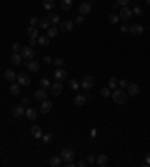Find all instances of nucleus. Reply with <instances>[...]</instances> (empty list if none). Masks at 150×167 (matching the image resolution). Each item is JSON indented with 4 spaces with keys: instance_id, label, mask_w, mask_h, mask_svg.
Wrapping results in <instances>:
<instances>
[{
    "instance_id": "cd10ccee",
    "label": "nucleus",
    "mask_w": 150,
    "mask_h": 167,
    "mask_svg": "<svg viewBox=\"0 0 150 167\" xmlns=\"http://www.w3.org/2000/svg\"><path fill=\"white\" fill-rule=\"evenodd\" d=\"M57 32H59V29H57L56 26H50V27L47 29V36L54 38V36H57Z\"/></svg>"
},
{
    "instance_id": "f704fd0d",
    "label": "nucleus",
    "mask_w": 150,
    "mask_h": 167,
    "mask_svg": "<svg viewBox=\"0 0 150 167\" xmlns=\"http://www.w3.org/2000/svg\"><path fill=\"white\" fill-rule=\"evenodd\" d=\"M143 12H144V11H143V8H141V6H134V9H132V14H134V15H137V17H141V15H143Z\"/></svg>"
},
{
    "instance_id": "473e14b6",
    "label": "nucleus",
    "mask_w": 150,
    "mask_h": 167,
    "mask_svg": "<svg viewBox=\"0 0 150 167\" xmlns=\"http://www.w3.org/2000/svg\"><path fill=\"white\" fill-rule=\"evenodd\" d=\"M101 96H104V98H110L111 96V89L107 86V87H102L101 89Z\"/></svg>"
},
{
    "instance_id": "9d476101",
    "label": "nucleus",
    "mask_w": 150,
    "mask_h": 167,
    "mask_svg": "<svg viewBox=\"0 0 150 167\" xmlns=\"http://www.w3.org/2000/svg\"><path fill=\"white\" fill-rule=\"evenodd\" d=\"M59 27H60V30H62V32H71V30H72V27H74V21H72V20H65V21H60Z\"/></svg>"
},
{
    "instance_id": "bb28decb",
    "label": "nucleus",
    "mask_w": 150,
    "mask_h": 167,
    "mask_svg": "<svg viewBox=\"0 0 150 167\" xmlns=\"http://www.w3.org/2000/svg\"><path fill=\"white\" fill-rule=\"evenodd\" d=\"M39 86H41V89H50L51 87V81L48 80V78H41V81H39Z\"/></svg>"
},
{
    "instance_id": "5701e85b",
    "label": "nucleus",
    "mask_w": 150,
    "mask_h": 167,
    "mask_svg": "<svg viewBox=\"0 0 150 167\" xmlns=\"http://www.w3.org/2000/svg\"><path fill=\"white\" fill-rule=\"evenodd\" d=\"M50 166L60 167L62 166V157H56V155H53V157L50 158Z\"/></svg>"
},
{
    "instance_id": "c756f323",
    "label": "nucleus",
    "mask_w": 150,
    "mask_h": 167,
    "mask_svg": "<svg viewBox=\"0 0 150 167\" xmlns=\"http://www.w3.org/2000/svg\"><path fill=\"white\" fill-rule=\"evenodd\" d=\"M20 87H21V86H20L18 83L12 81V84H11V89H9V91H11L12 95H15V96H17V95H20Z\"/></svg>"
},
{
    "instance_id": "79ce46f5",
    "label": "nucleus",
    "mask_w": 150,
    "mask_h": 167,
    "mask_svg": "<svg viewBox=\"0 0 150 167\" xmlns=\"http://www.w3.org/2000/svg\"><path fill=\"white\" fill-rule=\"evenodd\" d=\"M75 24H78V26L84 24V15H78V17L75 18Z\"/></svg>"
},
{
    "instance_id": "a19ab883",
    "label": "nucleus",
    "mask_w": 150,
    "mask_h": 167,
    "mask_svg": "<svg viewBox=\"0 0 150 167\" xmlns=\"http://www.w3.org/2000/svg\"><path fill=\"white\" fill-rule=\"evenodd\" d=\"M131 0H116V3L119 5V6H122V8H125V6H128V3H129Z\"/></svg>"
},
{
    "instance_id": "aec40b11",
    "label": "nucleus",
    "mask_w": 150,
    "mask_h": 167,
    "mask_svg": "<svg viewBox=\"0 0 150 167\" xmlns=\"http://www.w3.org/2000/svg\"><path fill=\"white\" fill-rule=\"evenodd\" d=\"M96 164L98 166H107L108 164V157L105 154H101L99 157H96Z\"/></svg>"
},
{
    "instance_id": "2eb2a0df",
    "label": "nucleus",
    "mask_w": 150,
    "mask_h": 167,
    "mask_svg": "<svg viewBox=\"0 0 150 167\" xmlns=\"http://www.w3.org/2000/svg\"><path fill=\"white\" fill-rule=\"evenodd\" d=\"M39 63H38L36 60H29V63H27V69L30 71V72H39Z\"/></svg>"
},
{
    "instance_id": "864d4df0",
    "label": "nucleus",
    "mask_w": 150,
    "mask_h": 167,
    "mask_svg": "<svg viewBox=\"0 0 150 167\" xmlns=\"http://www.w3.org/2000/svg\"><path fill=\"white\" fill-rule=\"evenodd\" d=\"M146 2H147V5H150V0H146Z\"/></svg>"
},
{
    "instance_id": "ea45409f",
    "label": "nucleus",
    "mask_w": 150,
    "mask_h": 167,
    "mask_svg": "<svg viewBox=\"0 0 150 167\" xmlns=\"http://www.w3.org/2000/svg\"><path fill=\"white\" fill-rule=\"evenodd\" d=\"M129 86V83H128V80H119V87H122V89H126Z\"/></svg>"
},
{
    "instance_id": "603ef678",
    "label": "nucleus",
    "mask_w": 150,
    "mask_h": 167,
    "mask_svg": "<svg viewBox=\"0 0 150 167\" xmlns=\"http://www.w3.org/2000/svg\"><path fill=\"white\" fill-rule=\"evenodd\" d=\"M146 164H147V166H150V154L146 157Z\"/></svg>"
},
{
    "instance_id": "a878e982",
    "label": "nucleus",
    "mask_w": 150,
    "mask_h": 167,
    "mask_svg": "<svg viewBox=\"0 0 150 167\" xmlns=\"http://www.w3.org/2000/svg\"><path fill=\"white\" fill-rule=\"evenodd\" d=\"M21 54H18V53H14V54L11 56V59H9V62L12 63V65H20L21 63Z\"/></svg>"
},
{
    "instance_id": "4c0bfd02",
    "label": "nucleus",
    "mask_w": 150,
    "mask_h": 167,
    "mask_svg": "<svg viewBox=\"0 0 150 167\" xmlns=\"http://www.w3.org/2000/svg\"><path fill=\"white\" fill-rule=\"evenodd\" d=\"M69 87H71L72 91H77V89L80 87V83H78L77 80H69Z\"/></svg>"
},
{
    "instance_id": "72a5a7b5",
    "label": "nucleus",
    "mask_w": 150,
    "mask_h": 167,
    "mask_svg": "<svg viewBox=\"0 0 150 167\" xmlns=\"http://www.w3.org/2000/svg\"><path fill=\"white\" fill-rule=\"evenodd\" d=\"M48 18H50V21H51V24H60V21H62L57 14H50Z\"/></svg>"
},
{
    "instance_id": "1a4fd4ad",
    "label": "nucleus",
    "mask_w": 150,
    "mask_h": 167,
    "mask_svg": "<svg viewBox=\"0 0 150 167\" xmlns=\"http://www.w3.org/2000/svg\"><path fill=\"white\" fill-rule=\"evenodd\" d=\"M17 83L20 86H29L30 84V77L26 74V72H20L17 75Z\"/></svg>"
},
{
    "instance_id": "9b49d317",
    "label": "nucleus",
    "mask_w": 150,
    "mask_h": 167,
    "mask_svg": "<svg viewBox=\"0 0 150 167\" xmlns=\"http://www.w3.org/2000/svg\"><path fill=\"white\" fill-rule=\"evenodd\" d=\"M26 114V109H24V106L21 104V106H15L14 109H12V116L14 117H17V119H20V117H23Z\"/></svg>"
},
{
    "instance_id": "8fccbe9b",
    "label": "nucleus",
    "mask_w": 150,
    "mask_h": 167,
    "mask_svg": "<svg viewBox=\"0 0 150 167\" xmlns=\"http://www.w3.org/2000/svg\"><path fill=\"white\" fill-rule=\"evenodd\" d=\"M29 45H30V47H36V45H38V39H30V41H29Z\"/></svg>"
},
{
    "instance_id": "f8f14e48",
    "label": "nucleus",
    "mask_w": 150,
    "mask_h": 167,
    "mask_svg": "<svg viewBox=\"0 0 150 167\" xmlns=\"http://www.w3.org/2000/svg\"><path fill=\"white\" fill-rule=\"evenodd\" d=\"M54 78L59 80V81H63V80L68 78V72H66L63 68H57L56 71H54Z\"/></svg>"
},
{
    "instance_id": "393cba45",
    "label": "nucleus",
    "mask_w": 150,
    "mask_h": 167,
    "mask_svg": "<svg viewBox=\"0 0 150 167\" xmlns=\"http://www.w3.org/2000/svg\"><path fill=\"white\" fill-rule=\"evenodd\" d=\"M50 24H51V21H50V18H48V17L39 20V27H41V29H45V30H47V29L50 27Z\"/></svg>"
},
{
    "instance_id": "f3484780",
    "label": "nucleus",
    "mask_w": 150,
    "mask_h": 167,
    "mask_svg": "<svg viewBox=\"0 0 150 167\" xmlns=\"http://www.w3.org/2000/svg\"><path fill=\"white\" fill-rule=\"evenodd\" d=\"M30 132H32V135L35 137V139H42V130H41V127H38V125H33L32 128H30Z\"/></svg>"
},
{
    "instance_id": "7ed1b4c3",
    "label": "nucleus",
    "mask_w": 150,
    "mask_h": 167,
    "mask_svg": "<svg viewBox=\"0 0 150 167\" xmlns=\"http://www.w3.org/2000/svg\"><path fill=\"white\" fill-rule=\"evenodd\" d=\"M95 84V78L92 75H86V77H83V80H81V83H80V86L83 87V89H86V91H89V89H92Z\"/></svg>"
},
{
    "instance_id": "58836bf2",
    "label": "nucleus",
    "mask_w": 150,
    "mask_h": 167,
    "mask_svg": "<svg viewBox=\"0 0 150 167\" xmlns=\"http://www.w3.org/2000/svg\"><path fill=\"white\" fill-rule=\"evenodd\" d=\"M110 23H111V24H117V23H119V15H117V14H111V15H110Z\"/></svg>"
},
{
    "instance_id": "49530a36",
    "label": "nucleus",
    "mask_w": 150,
    "mask_h": 167,
    "mask_svg": "<svg viewBox=\"0 0 150 167\" xmlns=\"http://www.w3.org/2000/svg\"><path fill=\"white\" fill-rule=\"evenodd\" d=\"M93 163H96V157L95 155H89L87 157V164H93Z\"/></svg>"
},
{
    "instance_id": "2f4dec72",
    "label": "nucleus",
    "mask_w": 150,
    "mask_h": 167,
    "mask_svg": "<svg viewBox=\"0 0 150 167\" xmlns=\"http://www.w3.org/2000/svg\"><path fill=\"white\" fill-rule=\"evenodd\" d=\"M72 8V0H62V9L63 11H71Z\"/></svg>"
},
{
    "instance_id": "4be33fe9",
    "label": "nucleus",
    "mask_w": 150,
    "mask_h": 167,
    "mask_svg": "<svg viewBox=\"0 0 150 167\" xmlns=\"http://www.w3.org/2000/svg\"><path fill=\"white\" fill-rule=\"evenodd\" d=\"M48 44H50V38L47 36V35H39V36H38V45L47 47Z\"/></svg>"
},
{
    "instance_id": "39448f33",
    "label": "nucleus",
    "mask_w": 150,
    "mask_h": 167,
    "mask_svg": "<svg viewBox=\"0 0 150 167\" xmlns=\"http://www.w3.org/2000/svg\"><path fill=\"white\" fill-rule=\"evenodd\" d=\"M51 95H54V96H59L60 93L63 92V84H62V81H59L56 80L54 83H51Z\"/></svg>"
},
{
    "instance_id": "a211bd4d",
    "label": "nucleus",
    "mask_w": 150,
    "mask_h": 167,
    "mask_svg": "<svg viewBox=\"0 0 150 167\" xmlns=\"http://www.w3.org/2000/svg\"><path fill=\"white\" fill-rule=\"evenodd\" d=\"M27 36L30 38V39H38V36H39V30H38L36 27L30 26V27L27 29Z\"/></svg>"
},
{
    "instance_id": "37998d69",
    "label": "nucleus",
    "mask_w": 150,
    "mask_h": 167,
    "mask_svg": "<svg viewBox=\"0 0 150 167\" xmlns=\"http://www.w3.org/2000/svg\"><path fill=\"white\" fill-rule=\"evenodd\" d=\"M12 50H14V53H18L20 50H21V45H20V42H14V44H12Z\"/></svg>"
},
{
    "instance_id": "423d86ee",
    "label": "nucleus",
    "mask_w": 150,
    "mask_h": 167,
    "mask_svg": "<svg viewBox=\"0 0 150 167\" xmlns=\"http://www.w3.org/2000/svg\"><path fill=\"white\" fill-rule=\"evenodd\" d=\"M132 9H129L128 6H125V8H122L120 9V14H119V18L123 20V21H129L132 18Z\"/></svg>"
},
{
    "instance_id": "412c9836",
    "label": "nucleus",
    "mask_w": 150,
    "mask_h": 167,
    "mask_svg": "<svg viewBox=\"0 0 150 167\" xmlns=\"http://www.w3.org/2000/svg\"><path fill=\"white\" fill-rule=\"evenodd\" d=\"M29 121H36V117H38V111L35 110V109H27L26 110V114H24Z\"/></svg>"
},
{
    "instance_id": "3c124183",
    "label": "nucleus",
    "mask_w": 150,
    "mask_h": 167,
    "mask_svg": "<svg viewBox=\"0 0 150 167\" xmlns=\"http://www.w3.org/2000/svg\"><path fill=\"white\" fill-rule=\"evenodd\" d=\"M21 102H23V106H29V99H27V98H23Z\"/></svg>"
},
{
    "instance_id": "7c9ffc66",
    "label": "nucleus",
    "mask_w": 150,
    "mask_h": 167,
    "mask_svg": "<svg viewBox=\"0 0 150 167\" xmlns=\"http://www.w3.org/2000/svg\"><path fill=\"white\" fill-rule=\"evenodd\" d=\"M54 6H56L54 0H44V8H45L47 11H51V9H54Z\"/></svg>"
},
{
    "instance_id": "09e8293b",
    "label": "nucleus",
    "mask_w": 150,
    "mask_h": 167,
    "mask_svg": "<svg viewBox=\"0 0 150 167\" xmlns=\"http://www.w3.org/2000/svg\"><path fill=\"white\" fill-rule=\"evenodd\" d=\"M77 166H78V167H86V166H87V160H81V161H78V163H77Z\"/></svg>"
},
{
    "instance_id": "6ab92c4d",
    "label": "nucleus",
    "mask_w": 150,
    "mask_h": 167,
    "mask_svg": "<svg viewBox=\"0 0 150 167\" xmlns=\"http://www.w3.org/2000/svg\"><path fill=\"white\" fill-rule=\"evenodd\" d=\"M74 102H75V106H84L86 102H87V96L86 95H77L74 98Z\"/></svg>"
},
{
    "instance_id": "6e6552de",
    "label": "nucleus",
    "mask_w": 150,
    "mask_h": 167,
    "mask_svg": "<svg viewBox=\"0 0 150 167\" xmlns=\"http://www.w3.org/2000/svg\"><path fill=\"white\" fill-rule=\"evenodd\" d=\"M129 33H131L132 36H141L144 33V27L141 24H132L131 27H129Z\"/></svg>"
},
{
    "instance_id": "0eeeda50",
    "label": "nucleus",
    "mask_w": 150,
    "mask_h": 167,
    "mask_svg": "<svg viewBox=\"0 0 150 167\" xmlns=\"http://www.w3.org/2000/svg\"><path fill=\"white\" fill-rule=\"evenodd\" d=\"M78 12H80V15H87V14H90V12H92V3L83 2V3L78 6Z\"/></svg>"
},
{
    "instance_id": "ddd939ff",
    "label": "nucleus",
    "mask_w": 150,
    "mask_h": 167,
    "mask_svg": "<svg viewBox=\"0 0 150 167\" xmlns=\"http://www.w3.org/2000/svg\"><path fill=\"white\" fill-rule=\"evenodd\" d=\"M126 89H128V96H138V93H140V91H141L140 86L135 84V83H134V84H129Z\"/></svg>"
},
{
    "instance_id": "c03bdc74",
    "label": "nucleus",
    "mask_w": 150,
    "mask_h": 167,
    "mask_svg": "<svg viewBox=\"0 0 150 167\" xmlns=\"http://www.w3.org/2000/svg\"><path fill=\"white\" fill-rule=\"evenodd\" d=\"M29 23H30V26H33V27H36L38 24H39V20H38L36 17H32V18H30V21H29Z\"/></svg>"
},
{
    "instance_id": "20e7f679",
    "label": "nucleus",
    "mask_w": 150,
    "mask_h": 167,
    "mask_svg": "<svg viewBox=\"0 0 150 167\" xmlns=\"http://www.w3.org/2000/svg\"><path fill=\"white\" fill-rule=\"evenodd\" d=\"M75 158V152L74 149L71 148H65L62 150V160L65 161V163H69V161H72Z\"/></svg>"
},
{
    "instance_id": "c9c22d12",
    "label": "nucleus",
    "mask_w": 150,
    "mask_h": 167,
    "mask_svg": "<svg viewBox=\"0 0 150 167\" xmlns=\"http://www.w3.org/2000/svg\"><path fill=\"white\" fill-rule=\"evenodd\" d=\"M51 140H53V135H51V134H44V135H42V142H44V145H48Z\"/></svg>"
},
{
    "instance_id": "b1692460",
    "label": "nucleus",
    "mask_w": 150,
    "mask_h": 167,
    "mask_svg": "<svg viewBox=\"0 0 150 167\" xmlns=\"http://www.w3.org/2000/svg\"><path fill=\"white\" fill-rule=\"evenodd\" d=\"M5 78L8 80V81H15V78H17V75H15V72L12 71V69H6L5 71Z\"/></svg>"
},
{
    "instance_id": "f03ea898",
    "label": "nucleus",
    "mask_w": 150,
    "mask_h": 167,
    "mask_svg": "<svg viewBox=\"0 0 150 167\" xmlns=\"http://www.w3.org/2000/svg\"><path fill=\"white\" fill-rule=\"evenodd\" d=\"M20 54H21L23 59H26V60H32V59H33V56H35V50H33V47L26 45V47H21Z\"/></svg>"
},
{
    "instance_id": "dca6fc26",
    "label": "nucleus",
    "mask_w": 150,
    "mask_h": 167,
    "mask_svg": "<svg viewBox=\"0 0 150 167\" xmlns=\"http://www.w3.org/2000/svg\"><path fill=\"white\" fill-rule=\"evenodd\" d=\"M35 99L36 101H45L47 99V92H45V89H38L36 92H35Z\"/></svg>"
},
{
    "instance_id": "e433bc0d",
    "label": "nucleus",
    "mask_w": 150,
    "mask_h": 167,
    "mask_svg": "<svg viewBox=\"0 0 150 167\" xmlns=\"http://www.w3.org/2000/svg\"><path fill=\"white\" fill-rule=\"evenodd\" d=\"M53 63L56 65L57 68H62V66L65 65V60H63L62 57H57V59H54V60H53Z\"/></svg>"
},
{
    "instance_id": "de8ad7c7",
    "label": "nucleus",
    "mask_w": 150,
    "mask_h": 167,
    "mask_svg": "<svg viewBox=\"0 0 150 167\" xmlns=\"http://www.w3.org/2000/svg\"><path fill=\"white\" fill-rule=\"evenodd\" d=\"M120 32H122V33H126V32H129V27H128L126 24H122V26H120Z\"/></svg>"
},
{
    "instance_id": "a18cd8bd",
    "label": "nucleus",
    "mask_w": 150,
    "mask_h": 167,
    "mask_svg": "<svg viewBox=\"0 0 150 167\" xmlns=\"http://www.w3.org/2000/svg\"><path fill=\"white\" fill-rule=\"evenodd\" d=\"M42 60H44V63H45V65H51V63H53V60H54V59H51V57H50V56H45V57H44V59H42Z\"/></svg>"
},
{
    "instance_id": "c85d7f7f",
    "label": "nucleus",
    "mask_w": 150,
    "mask_h": 167,
    "mask_svg": "<svg viewBox=\"0 0 150 167\" xmlns=\"http://www.w3.org/2000/svg\"><path fill=\"white\" fill-rule=\"evenodd\" d=\"M108 87H110L111 91H114V89L119 87V80H117L116 77H111V78L108 80Z\"/></svg>"
},
{
    "instance_id": "f257e3e1",
    "label": "nucleus",
    "mask_w": 150,
    "mask_h": 167,
    "mask_svg": "<svg viewBox=\"0 0 150 167\" xmlns=\"http://www.w3.org/2000/svg\"><path fill=\"white\" fill-rule=\"evenodd\" d=\"M111 98L116 104H125L126 99H128V92H125V89H122V87L120 89H114L111 93Z\"/></svg>"
},
{
    "instance_id": "4468645a",
    "label": "nucleus",
    "mask_w": 150,
    "mask_h": 167,
    "mask_svg": "<svg viewBox=\"0 0 150 167\" xmlns=\"http://www.w3.org/2000/svg\"><path fill=\"white\" fill-rule=\"evenodd\" d=\"M51 109H53V102L48 101V99H45V101H42V104H41V107H39V111L45 114V113H48Z\"/></svg>"
}]
</instances>
